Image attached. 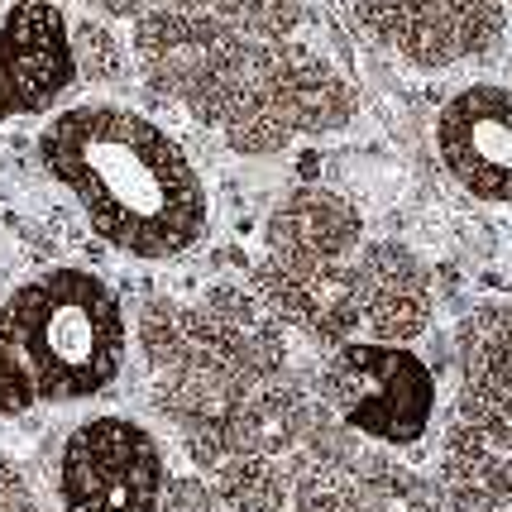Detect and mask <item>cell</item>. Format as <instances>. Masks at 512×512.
Listing matches in <instances>:
<instances>
[{
  "label": "cell",
  "mask_w": 512,
  "mask_h": 512,
  "mask_svg": "<svg viewBox=\"0 0 512 512\" xmlns=\"http://www.w3.org/2000/svg\"><path fill=\"white\" fill-rule=\"evenodd\" d=\"M350 307L355 335L369 340H412L431 321V283L426 268L402 245H369L350 259Z\"/></svg>",
  "instance_id": "30bf717a"
},
{
  "label": "cell",
  "mask_w": 512,
  "mask_h": 512,
  "mask_svg": "<svg viewBox=\"0 0 512 512\" xmlns=\"http://www.w3.org/2000/svg\"><path fill=\"white\" fill-rule=\"evenodd\" d=\"M350 115H355V96L326 58L288 39H259L245 87L216 130L240 154H273L292 134L340 130Z\"/></svg>",
  "instance_id": "3957f363"
},
{
  "label": "cell",
  "mask_w": 512,
  "mask_h": 512,
  "mask_svg": "<svg viewBox=\"0 0 512 512\" xmlns=\"http://www.w3.org/2000/svg\"><path fill=\"white\" fill-rule=\"evenodd\" d=\"M359 20L402 63L441 72L498 48L508 29L503 0H359Z\"/></svg>",
  "instance_id": "52a82bcc"
},
{
  "label": "cell",
  "mask_w": 512,
  "mask_h": 512,
  "mask_svg": "<svg viewBox=\"0 0 512 512\" xmlns=\"http://www.w3.org/2000/svg\"><path fill=\"white\" fill-rule=\"evenodd\" d=\"M211 15H221L245 39H288L302 20V0H216Z\"/></svg>",
  "instance_id": "5bb4252c"
},
{
  "label": "cell",
  "mask_w": 512,
  "mask_h": 512,
  "mask_svg": "<svg viewBox=\"0 0 512 512\" xmlns=\"http://www.w3.org/2000/svg\"><path fill=\"white\" fill-rule=\"evenodd\" d=\"M53 5H58V0H53Z\"/></svg>",
  "instance_id": "2e32d148"
},
{
  "label": "cell",
  "mask_w": 512,
  "mask_h": 512,
  "mask_svg": "<svg viewBox=\"0 0 512 512\" xmlns=\"http://www.w3.org/2000/svg\"><path fill=\"white\" fill-rule=\"evenodd\" d=\"M321 393L340 422L383 446L422 441L436 412L431 369L393 340H340L321 369Z\"/></svg>",
  "instance_id": "5b68a950"
},
{
  "label": "cell",
  "mask_w": 512,
  "mask_h": 512,
  "mask_svg": "<svg viewBox=\"0 0 512 512\" xmlns=\"http://www.w3.org/2000/svg\"><path fill=\"white\" fill-rule=\"evenodd\" d=\"M120 364V302L82 268L44 273L0 307V417L34 402L96 398L120 379Z\"/></svg>",
  "instance_id": "7a4b0ae2"
},
{
  "label": "cell",
  "mask_w": 512,
  "mask_h": 512,
  "mask_svg": "<svg viewBox=\"0 0 512 512\" xmlns=\"http://www.w3.org/2000/svg\"><path fill=\"white\" fill-rule=\"evenodd\" d=\"M77 77L72 34L53 0H15L0 20V125L53 106Z\"/></svg>",
  "instance_id": "9c48e42d"
},
{
  "label": "cell",
  "mask_w": 512,
  "mask_h": 512,
  "mask_svg": "<svg viewBox=\"0 0 512 512\" xmlns=\"http://www.w3.org/2000/svg\"><path fill=\"white\" fill-rule=\"evenodd\" d=\"M67 34H72V63H77L82 82H120L125 77V48L106 20H77L67 24Z\"/></svg>",
  "instance_id": "4fadbf2b"
},
{
  "label": "cell",
  "mask_w": 512,
  "mask_h": 512,
  "mask_svg": "<svg viewBox=\"0 0 512 512\" xmlns=\"http://www.w3.org/2000/svg\"><path fill=\"white\" fill-rule=\"evenodd\" d=\"M460 412L512 426V307H479L460 326Z\"/></svg>",
  "instance_id": "7c38bea8"
},
{
  "label": "cell",
  "mask_w": 512,
  "mask_h": 512,
  "mask_svg": "<svg viewBox=\"0 0 512 512\" xmlns=\"http://www.w3.org/2000/svg\"><path fill=\"white\" fill-rule=\"evenodd\" d=\"M436 149L469 197L512 206V91L493 82L455 91L436 120Z\"/></svg>",
  "instance_id": "ba28073f"
},
{
  "label": "cell",
  "mask_w": 512,
  "mask_h": 512,
  "mask_svg": "<svg viewBox=\"0 0 512 512\" xmlns=\"http://www.w3.org/2000/svg\"><path fill=\"white\" fill-rule=\"evenodd\" d=\"M163 450L130 417H91L63 446L58 493L67 512H163Z\"/></svg>",
  "instance_id": "8992f818"
},
{
  "label": "cell",
  "mask_w": 512,
  "mask_h": 512,
  "mask_svg": "<svg viewBox=\"0 0 512 512\" xmlns=\"http://www.w3.org/2000/svg\"><path fill=\"white\" fill-rule=\"evenodd\" d=\"M254 48L259 39H245L211 10L154 5L134 20V58L144 82L206 125H221L230 101L240 96Z\"/></svg>",
  "instance_id": "277c9868"
},
{
  "label": "cell",
  "mask_w": 512,
  "mask_h": 512,
  "mask_svg": "<svg viewBox=\"0 0 512 512\" xmlns=\"http://www.w3.org/2000/svg\"><path fill=\"white\" fill-rule=\"evenodd\" d=\"M39 158L87 211L101 240L134 259H173L206 235V187L192 158L149 115L91 101L53 115Z\"/></svg>",
  "instance_id": "6da1fadb"
},
{
  "label": "cell",
  "mask_w": 512,
  "mask_h": 512,
  "mask_svg": "<svg viewBox=\"0 0 512 512\" xmlns=\"http://www.w3.org/2000/svg\"><path fill=\"white\" fill-rule=\"evenodd\" d=\"M436 489L446 512H512V426L455 412Z\"/></svg>",
  "instance_id": "8fae6325"
},
{
  "label": "cell",
  "mask_w": 512,
  "mask_h": 512,
  "mask_svg": "<svg viewBox=\"0 0 512 512\" xmlns=\"http://www.w3.org/2000/svg\"><path fill=\"white\" fill-rule=\"evenodd\" d=\"M158 5H182V10H211L216 0H158Z\"/></svg>",
  "instance_id": "9a60e30c"
}]
</instances>
